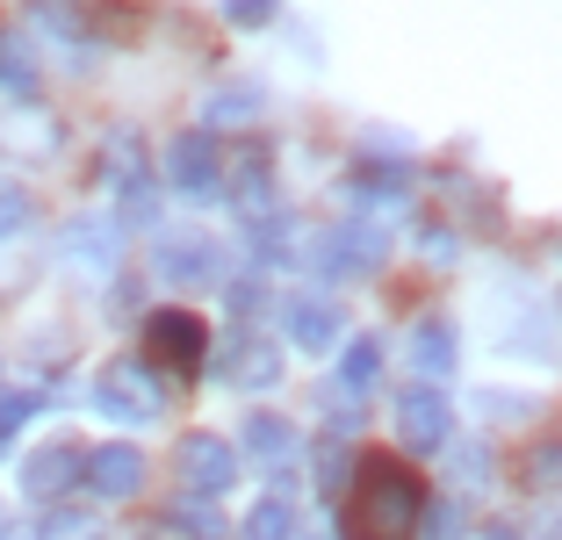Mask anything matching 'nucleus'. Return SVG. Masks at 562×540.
<instances>
[{
    "label": "nucleus",
    "mask_w": 562,
    "mask_h": 540,
    "mask_svg": "<svg viewBox=\"0 0 562 540\" xmlns=\"http://www.w3.org/2000/svg\"><path fill=\"white\" fill-rule=\"evenodd\" d=\"M426 483L397 454H361L353 483L339 491V540H418Z\"/></svg>",
    "instance_id": "nucleus-1"
},
{
    "label": "nucleus",
    "mask_w": 562,
    "mask_h": 540,
    "mask_svg": "<svg viewBox=\"0 0 562 540\" xmlns=\"http://www.w3.org/2000/svg\"><path fill=\"white\" fill-rule=\"evenodd\" d=\"M94 404L109 410V418H123V426H151V418L166 410L159 368H145V360H116V368H101V382H94Z\"/></svg>",
    "instance_id": "nucleus-3"
},
{
    "label": "nucleus",
    "mask_w": 562,
    "mask_h": 540,
    "mask_svg": "<svg viewBox=\"0 0 562 540\" xmlns=\"http://www.w3.org/2000/svg\"><path fill=\"white\" fill-rule=\"evenodd\" d=\"M353 195H361L368 210H404V202H412V180H404V173H361V180H353Z\"/></svg>",
    "instance_id": "nucleus-18"
},
{
    "label": "nucleus",
    "mask_w": 562,
    "mask_h": 540,
    "mask_svg": "<svg viewBox=\"0 0 562 540\" xmlns=\"http://www.w3.org/2000/svg\"><path fill=\"white\" fill-rule=\"evenodd\" d=\"M375 368H382L375 339H353V346H347V382H353V390H368V382H375Z\"/></svg>",
    "instance_id": "nucleus-19"
},
{
    "label": "nucleus",
    "mask_w": 562,
    "mask_h": 540,
    "mask_svg": "<svg viewBox=\"0 0 562 540\" xmlns=\"http://www.w3.org/2000/svg\"><path fill=\"white\" fill-rule=\"evenodd\" d=\"M145 368H195L202 353H210V331H202V317L195 311H151L145 317Z\"/></svg>",
    "instance_id": "nucleus-4"
},
{
    "label": "nucleus",
    "mask_w": 562,
    "mask_h": 540,
    "mask_svg": "<svg viewBox=\"0 0 562 540\" xmlns=\"http://www.w3.org/2000/svg\"><path fill=\"white\" fill-rule=\"evenodd\" d=\"M173 483H181L188 497H224L238 483V447L224 440V432H181V447H173Z\"/></svg>",
    "instance_id": "nucleus-2"
},
{
    "label": "nucleus",
    "mask_w": 562,
    "mask_h": 540,
    "mask_svg": "<svg viewBox=\"0 0 562 540\" xmlns=\"http://www.w3.org/2000/svg\"><path fill=\"white\" fill-rule=\"evenodd\" d=\"M447 432H454V410H447L440 390H404L397 404V440L412 447V454H440Z\"/></svg>",
    "instance_id": "nucleus-6"
},
{
    "label": "nucleus",
    "mask_w": 562,
    "mask_h": 540,
    "mask_svg": "<svg viewBox=\"0 0 562 540\" xmlns=\"http://www.w3.org/2000/svg\"><path fill=\"white\" fill-rule=\"evenodd\" d=\"M22 216H30V202H22V195H8V202H0V230H15Z\"/></svg>",
    "instance_id": "nucleus-22"
},
{
    "label": "nucleus",
    "mask_w": 562,
    "mask_h": 540,
    "mask_svg": "<svg viewBox=\"0 0 562 540\" xmlns=\"http://www.w3.org/2000/svg\"><path fill=\"white\" fill-rule=\"evenodd\" d=\"M483 540H527L519 526H483Z\"/></svg>",
    "instance_id": "nucleus-23"
},
{
    "label": "nucleus",
    "mask_w": 562,
    "mask_h": 540,
    "mask_svg": "<svg viewBox=\"0 0 562 540\" xmlns=\"http://www.w3.org/2000/svg\"><path fill=\"white\" fill-rule=\"evenodd\" d=\"M80 469H87V454L72 440H50V447H36L30 454V469H22V491L36 497V505H50V497H66L72 483H80Z\"/></svg>",
    "instance_id": "nucleus-7"
},
{
    "label": "nucleus",
    "mask_w": 562,
    "mask_h": 540,
    "mask_svg": "<svg viewBox=\"0 0 562 540\" xmlns=\"http://www.w3.org/2000/svg\"><path fill=\"white\" fill-rule=\"evenodd\" d=\"M382 252H390V238H382L375 224H347V230H331V238H325V267H331V274H347V281L375 274Z\"/></svg>",
    "instance_id": "nucleus-10"
},
{
    "label": "nucleus",
    "mask_w": 562,
    "mask_h": 540,
    "mask_svg": "<svg viewBox=\"0 0 562 540\" xmlns=\"http://www.w3.org/2000/svg\"><path fill=\"white\" fill-rule=\"evenodd\" d=\"M216 375H224V382H238V390H267V382L281 375V353H274V346H238V353L224 360Z\"/></svg>",
    "instance_id": "nucleus-14"
},
{
    "label": "nucleus",
    "mask_w": 562,
    "mask_h": 540,
    "mask_svg": "<svg viewBox=\"0 0 562 540\" xmlns=\"http://www.w3.org/2000/svg\"><path fill=\"white\" fill-rule=\"evenodd\" d=\"M0 540H8V519H0Z\"/></svg>",
    "instance_id": "nucleus-24"
},
{
    "label": "nucleus",
    "mask_w": 562,
    "mask_h": 540,
    "mask_svg": "<svg viewBox=\"0 0 562 540\" xmlns=\"http://www.w3.org/2000/svg\"><path fill=\"white\" fill-rule=\"evenodd\" d=\"M166 180L181 188V195H216V180H224V151H216L210 131H181L166 145Z\"/></svg>",
    "instance_id": "nucleus-5"
},
{
    "label": "nucleus",
    "mask_w": 562,
    "mask_h": 540,
    "mask_svg": "<svg viewBox=\"0 0 562 540\" xmlns=\"http://www.w3.org/2000/svg\"><path fill=\"white\" fill-rule=\"evenodd\" d=\"M281 325H289V346H296V353H331V346H339V311H331V295H296V303L281 311Z\"/></svg>",
    "instance_id": "nucleus-9"
},
{
    "label": "nucleus",
    "mask_w": 562,
    "mask_h": 540,
    "mask_svg": "<svg viewBox=\"0 0 562 540\" xmlns=\"http://www.w3.org/2000/svg\"><path fill=\"white\" fill-rule=\"evenodd\" d=\"M238 440H246L252 454H267V461L296 454V426H289V418H274V410H252L246 426H238Z\"/></svg>",
    "instance_id": "nucleus-15"
},
{
    "label": "nucleus",
    "mask_w": 562,
    "mask_h": 540,
    "mask_svg": "<svg viewBox=\"0 0 562 540\" xmlns=\"http://www.w3.org/2000/svg\"><path fill=\"white\" fill-rule=\"evenodd\" d=\"M159 274L173 281V289H195V281L216 274V246L202 230H173V238H159Z\"/></svg>",
    "instance_id": "nucleus-11"
},
{
    "label": "nucleus",
    "mask_w": 562,
    "mask_h": 540,
    "mask_svg": "<svg viewBox=\"0 0 562 540\" xmlns=\"http://www.w3.org/2000/svg\"><path fill=\"white\" fill-rule=\"evenodd\" d=\"M30 410H36V396H22V390H8V396H0V447H8L22 426H30Z\"/></svg>",
    "instance_id": "nucleus-20"
},
{
    "label": "nucleus",
    "mask_w": 562,
    "mask_h": 540,
    "mask_svg": "<svg viewBox=\"0 0 562 540\" xmlns=\"http://www.w3.org/2000/svg\"><path fill=\"white\" fill-rule=\"evenodd\" d=\"M289 526H296V505H289L281 491L246 511V540H289Z\"/></svg>",
    "instance_id": "nucleus-17"
},
{
    "label": "nucleus",
    "mask_w": 562,
    "mask_h": 540,
    "mask_svg": "<svg viewBox=\"0 0 562 540\" xmlns=\"http://www.w3.org/2000/svg\"><path fill=\"white\" fill-rule=\"evenodd\" d=\"M274 8H281V0H224V15H232L238 30H260V22L274 15Z\"/></svg>",
    "instance_id": "nucleus-21"
},
{
    "label": "nucleus",
    "mask_w": 562,
    "mask_h": 540,
    "mask_svg": "<svg viewBox=\"0 0 562 540\" xmlns=\"http://www.w3.org/2000/svg\"><path fill=\"white\" fill-rule=\"evenodd\" d=\"M412 360L426 375H447V368H454V331H447L440 317H426V325L412 331Z\"/></svg>",
    "instance_id": "nucleus-16"
},
{
    "label": "nucleus",
    "mask_w": 562,
    "mask_h": 540,
    "mask_svg": "<svg viewBox=\"0 0 562 540\" xmlns=\"http://www.w3.org/2000/svg\"><path fill=\"white\" fill-rule=\"evenodd\" d=\"M232 202L246 216H267V210H274V188H267V159H260V151H246V159L232 166Z\"/></svg>",
    "instance_id": "nucleus-13"
},
{
    "label": "nucleus",
    "mask_w": 562,
    "mask_h": 540,
    "mask_svg": "<svg viewBox=\"0 0 562 540\" xmlns=\"http://www.w3.org/2000/svg\"><path fill=\"white\" fill-rule=\"evenodd\" d=\"M109 173H116L131 216H145V210H151V173H145V151H137V137H123V145L109 151Z\"/></svg>",
    "instance_id": "nucleus-12"
},
{
    "label": "nucleus",
    "mask_w": 562,
    "mask_h": 540,
    "mask_svg": "<svg viewBox=\"0 0 562 540\" xmlns=\"http://www.w3.org/2000/svg\"><path fill=\"white\" fill-rule=\"evenodd\" d=\"M80 483H94L109 505H123V497L145 491V454H137V447H101V454H87Z\"/></svg>",
    "instance_id": "nucleus-8"
}]
</instances>
